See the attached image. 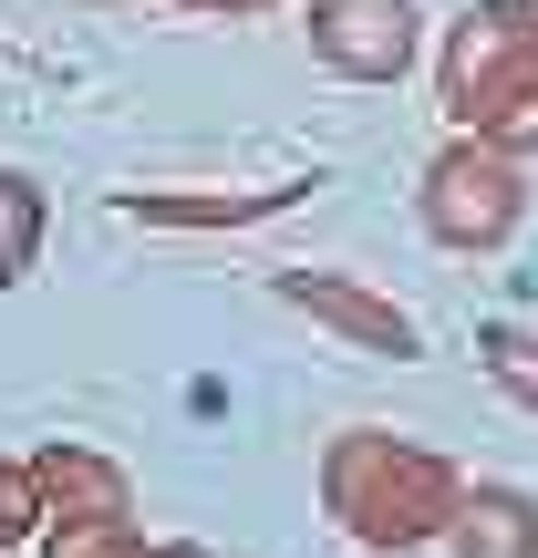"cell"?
<instances>
[{"label":"cell","mask_w":538,"mask_h":558,"mask_svg":"<svg viewBox=\"0 0 538 558\" xmlns=\"http://www.w3.org/2000/svg\"><path fill=\"white\" fill-rule=\"evenodd\" d=\"M445 104L466 124H498V135H538V21L528 11H477L445 52Z\"/></svg>","instance_id":"6da1fadb"},{"label":"cell","mask_w":538,"mask_h":558,"mask_svg":"<svg viewBox=\"0 0 538 558\" xmlns=\"http://www.w3.org/2000/svg\"><path fill=\"white\" fill-rule=\"evenodd\" d=\"M321 52L342 62V73H362V83H383V73H404V52H415V0H321Z\"/></svg>","instance_id":"7a4b0ae2"},{"label":"cell","mask_w":538,"mask_h":558,"mask_svg":"<svg viewBox=\"0 0 538 558\" xmlns=\"http://www.w3.org/2000/svg\"><path fill=\"white\" fill-rule=\"evenodd\" d=\"M425 207H435V228L456 248H477V239H498V228L518 218V177H507L498 156H477V145H456V156L435 166V197Z\"/></svg>","instance_id":"3957f363"},{"label":"cell","mask_w":538,"mask_h":558,"mask_svg":"<svg viewBox=\"0 0 538 558\" xmlns=\"http://www.w3.org/2000/svg\"><path fill=\"white\" fill-rule=\"evenodd\" d=\"M342 465H352V476H373V497H362V486L342 497V507H362V538H415V527L445 507V476H435V465H415V456H394V465H383L373 445H352Z\"/></svg>","instance_id":"277c9868"},{"label":"cell","mask_w":538,"mask_h":558,"mask_svg":"<svg viewBox=\"0 0 538 558\" xmlns=\"http://www.w3.org/2000/svg\"><path fill=\"white\" fill-rule=\"evenodd\" d=\"M290 300H311L321 320H342V331L383 341V352H415V331H404V311H383V300H362V290H332V279H290Z\"/></svg>","instance_id":"5b68a950"},{"label":"cell","mask_w":538,"mask_h":558,"mask_svg":"<svg viewBox=\"0 0 538 558\" xmlns=\"http://www.w3.org/2000/svg\"><path fill=\"white\" fill-rule=\"evenodd\" d=\"M538 548V518L518 497H477L466 507V558H528Z\"/></svg>","instance_id":"8992f818"},{"label":"cell","mask_w":538,"mask_h":558,"mask_svg":"<svg viewBox=\"0 0 538 558\" xmlns=\"http://www.w3.org/2000/svg\"><path fill=\"white\" fill-rule=\"evenodd\" d=\"M487 362H498V383H507V393H528V403H538V341L487 331Z\"/></svg>","instance_id":"52a82bcc"}]
</instances>
